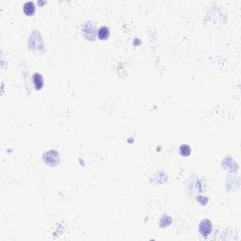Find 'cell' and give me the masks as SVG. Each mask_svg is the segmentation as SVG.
Wrapping results in <instances>:
<instances>
[{
	"label": "cell",
	"instance_id": "1",
	"mask_svg": "<svg viewBox=\"0 0 241 241\" xmlns=\"http://www.w3.org/2000/svg\"><path fill=\"white\" fill-rule=\"evenodd\" d=\"M34 9H35V6L32 2H27V3L25 4L24 10H25V12L26 14H32L34 12Z\"/></svg>",
	"mask_w": 241,
	"mask_h": 241
},
{
	"label": "cell",
	"instance_id": "2",
	"mask_svg": "<svg viewBox=\"0 0 241 241\" xmlns=\"http://www.w3.org/2000/svg\"><path fill=\"white\" fill-rule=\"evenodd\" d=\"M108 35H109V30L107 27L102 26L99 29V32H98V36H99L100 39H107Z\"/></svg>",
	"mask_w": 241,
	"mask_h": 241
}]
</instances>
